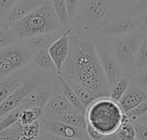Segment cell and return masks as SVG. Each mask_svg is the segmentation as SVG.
Wrapping results in <instances>:
<instances>
[{
    "mask_svg": "<svg viewBox=\"0 0 147 140\" xmlns=\"http://www.w3.org/2000/svg\"><path fill=\"white\" fill-rule=\"evenodd\" d=\"M96 50L100 59L102 67L103 69L104 74L106 76L109 85L111 88L126 74L121 66V65L116 61V59L102 46V45L96 40H94Z\"/></svg>",
    "mask_w": 147,
    "mask_h": 140,
    "instance_id": "9",
    "label": "cell"
},
{
    "mask_svg": "<svg viewBox=\"0 0 147 140\" xmlns=\"http://www.w3.org/2000/svg\"><path fill=\"white\" fill-rule=\"evenodd\" d=\"M123 112L119 103L110 97H100L86 110V120L103 136L115 134L121 126Z\"/></svg>",
    "mask_w": 147,
    "mask_h": 140,
    "instance_id": "5",
    "label": "cell"
},
{
    "mask_svg": "<svg viewBox=\"0 0 147 140\" xmlns=\"http://www.w3.org/2000/svg\"><path fill=\"white\" fill-rule=\"evenodd\" d=\"M131 83L137 85L147 93V68L137 72L131 78Z\"/></svg>",
    "mask_w": 147,
    "mask_h": 140,
    "instance_id": "31",
    "label": "cell"
},
{
    "mask_svg": "<svg viewBox=\"0 0 147 140\" xmlns=\"http://www.w3.org/2000/svg\"><path fill=\"white\" fill-rule=\"evenodd\" d=\"M32 53L20 42L0 49V79L31 63Z\"/></svg>",
    "mask_w": 147,
    "mask_h": 140,
    "instance_id": "7",
    "label": "cell"
},
{
    "mask_svg": "<svg viewBox=\"0 0 147 140\" xmlns=\"http://www.w3.org/2000/svg\"><path fill=\"white\" fill-rule=\"evenodd\" d=\"M9 27L19 39V42L25 38L35 34L65 29L51 1L45 2L25 17L16 22Z\"/></svg>",
    "mask_w": 147,
    "mask_h": 140,
    "instance_id": "3",
    "label": "cell"
},
{
    "mask_svg": "<svg viewBox=\"0 0 147 140\" xmlns=\"http://www.w3.org/2000/svg\"><path fill=\"white\" fill-rule=\"evenodd\" d=\"M51 3L63 28H66L69 24V19L66 11L65 0H51Z\"/></svg>",
    "mask_w": 147,
    "mask_h": 140,
    "instance_id": "27",
    "label": "cell"
},
{
    "mask_svg": "<svg viewBox=\"0 0 147 140\" xmlns=\"http://www.w3.org/2000/svg\"><path fill=\"white\" fill-rule=\"evenodd\" d=\"M139 120H140L142 122H145V123H147V114L145 115V116H143V117H141V118H140Z\"/></svg>",
    "mask_w": 147,
    "mask_h": 140,
    "instance_id": "39",
    "label": "cell"
},
{
    "mask_svg": "<svg viewBox=\"0 0 147 140\" xmlns=\"http://www.w3.org/2000/svg\"><path fill=\"white\" fill-rule=\"evenodd\" d=\"M17 42H19V39L9 26L0 30V49L7 47Z\"/></svg>",
    "mask_w": 147,
    "mask_h": 140,
    "instance_id": "28",
    "label": "cell"
},
{
    "mask_svg": "<svg viewBox=\"0 0 147 140\" xmlns=\"http://www.w3.org/2000/svg\"><path fill=\"white\" fill-rule=\"evenodd\" d=\"M146 101H147L146 92L137 85L131 83L127 92L120 101L119 105L122 112L127 114Z\"/></svg>",
    "mask_w": 147,
    "mask_h": 140,
    "instance_id": "16",
    "label": "cell"
},
{
    "mask_svg": "<svg viewBox=\"0 0 147 140\" xmlns=\"http://www.w3.org/2000/svg\"><path fill=\"white\" fill-rule=\"evenodd\" d=\"M37 140H82V139H69V138H64L53 135L52 133H47L43 130H41Z\"/></svg>",
    "mask_w": 147,
    "mask_h": 140,
    "instance_id": "35",
    "label": "cell"
},
{
    "mask_svg": "<svg viewBox=\"0 0 147 140\" xmlns=\"http://www.w3.org/2000/svg\"><path fill=\"white\" fill-rule=\"evenodd\" d=\"M20 0H0V18H4Z\"/></svg>",
    "mask_w": 147,
    "mask_h": 140,
    "instance_id": "32",
    "label": "cell"
},
{
    "mask_svg": "<svg viewBox=\"0 0 147 140\" xmlns=\"http://www.w3.org/2000/svg\"><path fill=\"white\" fill-rule=\"evenodd\" d=\"M142 26L138 17L125 14L124 15L116 18L101 28L96 33L94 40L104 37L123 35L140 30Z\"/></svg>",
    "mask_w": 147,
    "mask_h": 140,
    "instance_id": "8",
    "label": "cell"
},
{
    "mask_svg": "<svg viewBox=\"0 0 147 140\" xmlns=\"http://www.w3.org/2000/svg\"><path fill=\"white\" fill-rule=\"evenodd\" d=\"M147 11V0H138L127 11V15L138 17Z\"/></svg>",
    "mask_w": 147,
    "mask_h": 140,
    "instance_id": "30",
    "label": "cell"
},
{
    "mask_svg": "<svg viewBox=\"0 0 147 140\" xmlns=\"http://www.w3.org/2000/svg\"><path fill=\"white\" fill-rule=\"evenodd\" d=\"M41 130L52 133L56 136L75 139L90 140L86 130L70 126L59 120H43L40 119Z\"/></svg>",
    "mask_w": 147,
    "mask_h": 140,
    "instance_id": "11",
    "label": "cell"
},
{
    "mask_svg": "<svg viewBox=\"0 0 147 140\" xmlns=\"http://www.w3.org/2000/svg\"><path fill=\"white\" fill-rule=\"evenodd\" d=\"M127 10L126 0H84L67 28L72 33L94 40L101 28Z\"/></svg>",
    "mask_w": 147,
    "mask_h": 140,
    "instance_id": "2",
    "label": "cell"
},
{
    "mask_svg": "<svg viewBox=\"0 0 147 140\" xmlns=\"http://www.w3.org/2000/svg\"><path fill=\"white\" fill-rule=\"evenodd\" d=\"M143 32V31H142ZM147 68V34L143 33V37L138 49L135 59V74ZM134 74V75H135Z\"/></svg>",
    "mask_w": 147,
    "mask_h": 140,
    "instance_id": "25",
    "label": "cell"
},
{
    "mask_svg": "<svg viewBox=\"0 0 147 140\" xmlns=\"http://www.w3.org/2000/svg\"><path fill=\"white\" fill-rule=\"evenodd\" d=\"M59 85H60L61 91L64 94V96L66 97V99L70 102V103L78 111H79L81 114H83L85 115L87 109L82 104V102L79 101V99L77 96V95L74 92V90L71 89V87L68 84V83L63 78V77L61 75H59Z\"/></svg>",
    "mask_w": 147,
    "mask_h": 140,
    "instance_id": "19",
    "label": "cell"
},
{
    "mask_svg": "<svg viewBox=\"0 0 147 140\" xmlns=\"http://www.w3.org/2000/svg\"><path fill=\"white\" fill-rule=\"evenodd\" d=\"M103 140H139L136 137L134 126L132 122L123 123L118 129V131Z\"/></svg>",
    "mask_w": 147,
    "mask_h": 140,
    "instance_id": "22",
    "label": "cell"
},
{
    "mask_svg": "<svg viewBox=\"0 0 147 140\" xmlns=\"http://www.w3.org/2000/svg\"><path fill=\"white\" fill-rule=\"evenodd\" d=\"M131 84V78L125 75L122 78H121L112 88L110 91V98L115 102L119 103L121 100L122 96L127 92V89Z\"/></svg>",
    "mask_w": 147,
    "mask_h": 140,
    "instance_id": "24",
    "label": "cell"
},
{
    "mask_svg": "<svg viewBox=\"0 0 147 140\" xmlns=\"http://www.w3.org/2000/svg\"><path fill=\"white\" fill-rule=\"evenodd\" d=\"M65 5H66V11H67L69 23H70L74 19L78 12L79 7V0H65Z\"/></svg>",
    "mask_w": 147,
    "mask_h": 140,
    "instance_id": "33",
    "label": "cell"
},
{
    "mask_svg": "<svg viewBox=\"0 0 147 140\" xmlns=\"http://www.w3.org/2000/svg\"><path fill=\"white\" fill-rule=\"evenodd\" d=\"M0 140H17V139H0Z\"/></svg>",
    "mask_w": 147,
    "mask_h": 140,
    "instance_id": "42",
    "label": "cell"
},
{
    "mask_svg": "<svg viewBox=\"0 0 147 140\" xmlns=\"http://www.w3.org/2000/svg\"><path fill=\"white\" fill-rule=\"evenodd\" d=\"M43 108H22L19 123L22 126H29L34 122L40 120L43 115Z\"/></svg>",
    "mask_w": 147,
    "mask_h": 140,
    "instance_id": "23",
    "label": "cell"
},
{
    "mask_svg": "<svg viewBox=\"0 0 147 140\" xmlns=\"http://www.w3.org/2000/svg\"><path fill=\"white\" fill-rule=\"evenodd\" d=\"M55 120H59V121H62L70 126L79 127V128H82L84 130H86V127L88 125L86 116L84 114H81L78 110L70 111V112L58 117Z\"/></svg>",
    "mask_w": 147,
    "mask_h": 140,
    "instance_id": "20",
    "label": "cell"
},
{
    "mask_svg": "<svg viewBox=\"0 0 147 140\" xmlns=\"http://www.w3.org/2000/svg\"><path fill=\"white\" fill-rule=\"evenodd\" d=\"M42 1H43V2L45 3V2H48V1H51V0H42Z\"/></svg>",
    "mask_w": 147,
    "mask_h": 140,
    "instance_id": "43",
    "label": "cell"
},
{
    "mask_svg": "<svg viewBox=\"0 0 147 140\" xmlns=\"http://www.w3.org/2000/svg\"><path fill=\"white\" fill-rule=\"evenodd\" d=\"M133 124L134 126L137 139L139 140H147V123L138 120Z\"/></svg>",
    "mask_w": 147,
    "mask_h": 140,
    "instance_id": "34",
    "label": "cell"
},
{
    "mask_svg": "<svg viewBox=\"0 0 147 140\" xmlns=\"http://www.w3.org/2000/svg\"><path fill=\"white\" fill-rule=\"evenodd\" d=\"M72 110H77L66 99L64 94L59 90L52 96L48 101L43 110V120H56L58 117L70 112Z\"/></svg>",
    "mask_w": 147,
    "mask_h": 140,
    "instance_id": "14",
    "label": "cell"
},
{
    "mask_svg": "<svg viewBox=\"0 0 147 140\" xmlns=\"http://www.w3.org/2000/svg\"><path fill=\"white\" fill-rule=\"evenodd\" d=\"M22 111V108L18 106L17 108L13 109L11 112L7 114L5 116L1 118L0 119V132L9 128L15 123H16L20 119Z\"/></svg>",
    "mask_w": 147,
    "mask_h": 140,
    "instance_id": "26",
    "label": "cell"
},
{
    "mask_svg": "<svg viewBox=\"0 0 147 140\" xmlns=\"http://www.w3.org/2000/svg\"><path fill=\"white\" fill-rule=\"evenodd\" d=\"M43 3L44 2L42 0H20L3 19L6 21L7 24L10 26Z\"/></svg>",
    "mask_w": 147,
    "mask_h": 140,
    "instance_id": "17",
    "label": "cell"
},
{
    "mask_svg": "<svg viewBox=\"0 0 147 140\" xmlns=\"http://www.w3.org/2000/svg\"><path fill=\"white\" fill-rule=\"evenodd\" d=\"M8 26H9V25L7 24L6 21H5L3 18H0V30H1L2 28H3L8 27Z\"/></svg>",
    "mask_w": 147,
    "mask_h": 140,
    "instance_id": "38",
    "label": "cell"
},
{
    "mask_svg": "<svg viewBox=\"0 0 147 140\" xmlns=\"http://www.w3.org/2000/svg\"><path fill=\"white\" fill-rule=\"evenodd\" d=\"M65 29L35 34L34 36L28 37V38L22 40L20 43H22L23 46L28 48L32 52L40 51V50L48 49L50 46L62 35Z\"/></svg>",
    "mask_w": 147,
    "mask_h": 140,
    "instance_id": "15",
    "label": "cell"
},
{
    "mask_svg": "<svg viewBox=\"0 0 147 140\" xmlns=\"http://www.w3.org/2000/svg\"><path fill=\"white\" fill-rule=\"evenodd\" d=\"M71 30L66 28L62 35L54 41L47 49L51 59H53L59 75H60L62 68L68 58L70 52V34Z\"/></svg>",
    "mask_w": 147,
    "mask_h": 140,
    "instance_id": "13",
    "label": "cell"
},
{
    "mask_svg": "<svg viewBox=\"0 0 147 140\" xmlns=\"http://www.w3.org/2000/svg\"><path fill=\"white\" fill-rule=\"evenodd\" d=\"M84 1V0H79V4H80V3H82Z\"/></svg>",
    "mask_w": 147,
    "mask_h": 140,
    "instance_id": "41",
    "label": "cell"
},
{
    "mask_svg": "<svg viewBox=\"0 0 147 140\" xmlns=\"http://www.w3.org/2000/svg\"><path fill=\"white\" fill-rule=\"evenodd\" d=\"M69 84V83H68ZM71 89L76 93L77 96L78 97L79 101L82 102V104L87 109L94 102H96L98 98H100L97 95H96L92 90L83 87L81 85L78 84H69Z\"/></svg>",
    "mask_w": 147,
    "mask_h": 140,
    "instance_id": "21",
    "label": "cell"
},
{
    "mask_svg": "<svg viewBox=\"0 0 147 140\" xmlns=\"http://www.w3.org/2000/svg\"><path fill=\"white\" fill-rule=\"evenodd\" d=\"M138 18H139V19H140V23H141L142 28H143L145 26H146L147 25V11L146 12H145L144 14L140 15V16H138ZM142 28H141V29H142Z\"/></svg>",
    "mask_w": 147,
    "mask_h": 140,
    "instance_id": "37",
    "label": "cell"
},
{
    "mask_svg": "<svg viewBox=\"0 0 147 140\" xmlns=\"http://www.w3.org/2000/svg\"><path fill=\"white\" fill-rule=\"evenodd\" d=\"M142 31H143V33H145V34H147V25L146 26H145L142 29H141Z\"/></svg>",
    "mask_w": 147,
    "mask_h": 140,
    "instance_id": "40",
    "label": "cell"
},
{
    "mask_svg": "<svg viewBox=\"0 0 147 140\" xmlns=\"http://www.w3.org/2000/svg\"><path fill=\"white\" fill-rule=\"evenodd\" d=\"M143 37L142 30L130 34L95 39L116 59L125 74L132 78L135 74V59Z\"/></svg>",
    "mask_w": 147,
    "mask_h": 140,
    "instance_id": "4",
    "label": "cell"
},
{
    "mask_svg": "<svg viewBox=\"0 0 147 140\" xmlns=\"http://www.w3.org/2000/svg\"><path fill=\"white\" fill-rule=\"evenodd\" d=\"M86 132L89 135V138L90 140H103L105 139V136L101 134L96 129H95L90 124L87 125Z\"/></svg>",
    "mask_w": 147,
    "mask_h": 140,
    "instance_id": "36",
    "label": "cell"
},
{
    "mask_svg": "<svg viewBox=\"0 0 147 140\" xmlns=\"http://www.w3.org/2000/svg\"><path fill=\"white\" fill-rule=\"evenodd\" d=\"M60 85L59 82V76L47 83V84L40 87L39 89L29 94L20 104L19 107L22 108H40L46 107L48 101L52 96L59 90Z\"/></svg>",
    "mask_w": 147,
    "mask_h": 140,
    "instance_id": "10",
    "label": "cell"
},
{
    "mask_svg": "<svg viewBox=\"0 0 147 140\" xmlns=\"http://www.w3.org/2000/svg\"><path fill=\"white\" fill-rule=\"evenodd\" d=\"M31 63L34 65L35 68H37L39 70H41V71H47V72L59 74L57 68H56L53 59H51L47 49L34 52L32 53Z\"/></svg>",
    "mask_w": 147,
    "mask_h": 140,
    "instance_id": "18",
    "label": "cell"
},
{
    "mask_svg": "<svg viewBox=\"0 0 147 140\" xmlns=\"http://www.w3.org/2000/svg\"><path fill=\"white\" fill-rule=\"evenodd\" d=\"M59 74L43 71L35 68L18 87V89L0 104V119L17 108L33 91L56 78Z\"/></svg>",
    "mask_w": 147,
    "mask_h": 140,
    "instance_id": "6",
    "label": "cell"
},
{
    "mask_svg": "<svg viewBox=\"0 0 147 140\" xmlns=\"http://www.w3.org/2000/svg\"><path fill=\"white\" fill-rule=\"evenodd\" d=\"M130 121L132 123L135 122L136 120H138L140 118L145 116L147 114V101L140 103V105H138L137 107H135L133 110H131L130 112L127 113Z\"/></svg>",
    "mask_w": 147,
    "mask_h": 140,
    "instance_id": "29",
    "label": "cell"
},
{
    "mask_svg": "<svg viewBox=\"0 0 147 140\" xmlns=\"http://www.w3.org/2000/svg\"><path fill=\"white\" fill-rule=\"evenodd\" d=\"M35 69L32 63L16 71L11 75L0 79V104L10 96L22 83L26 77Z\"/></svg>",
    "mask_w": 147,
    "mask_h": 140,
    "instance_id": "12",
    "label": "cell"
},
{
    "mask_svg": "<svg viewBox=\"0 0 147 140\" xmlns=\"http://www.w3.org/2000/svg\"><path fill=\"white\" fill-rule=\"evenodd\" d=\"M60 75L69 84H78L92 90L99 97H109L107 81L94 40L71 32L70 52Z\"/></svg>",
    "mask_w": 147,
    "mask_h": 140,
    "instance_id": "1",
    "label": "cell"
}]
</instances>
